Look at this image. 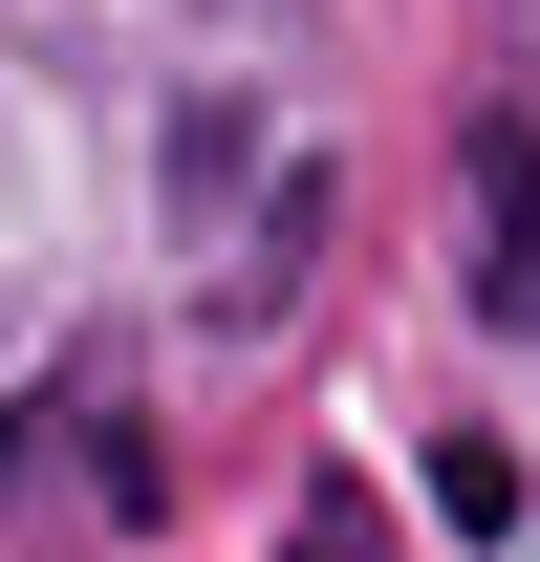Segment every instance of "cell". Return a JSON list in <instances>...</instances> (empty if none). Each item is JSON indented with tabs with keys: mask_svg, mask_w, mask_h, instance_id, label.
I'll use <instances>...</instances> for the list:
<instances>
[{
	"mask_svg": "<svg viewBox=\"0 0 540 562\" xmlns=\"http://www.w3.org/2000/svg\"><path fill=\"white\" fill-rule=\"evenodd\" d=\"M432 519H454V541H519V454H497V432H432Z\"/></svg>",
	"mask_w": 540,
	"mask_h": 562,
	"instance_id": "cell-2",
	"label": "cell"
},
{
	"mask_svg": "<svg viewBox=\"0 0 540 562\" xmlns=\"http://www.w3.org/2000/svg\"><path fill=\"white\" fill-rule=\"evenodd\" d=\"M454 216H475V303L540 325V131H519V109H475V131H454Z\"/></svg>",
	"mask_w": 540,
	"mask_h": 562,
	"instance_id": "cell-1",
	"label": "cell"
}]
</instances>
